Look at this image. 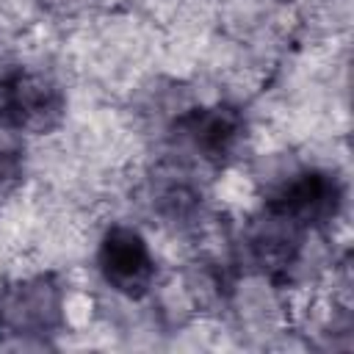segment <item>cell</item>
Listing matches in <instances>:
<instances>
[{"instance_id":"6da1fadb","label":"cell","mask_w":354,"mask_h":354,"mask_svg":"<svg viewBox=\"0 0 354 354\" xmlns=\"http://www.w3.org/2000/svg\"><path fill=\"white\" fill-rule=\"evenodd\" d=\"M66 116V97L61 86L25 66L0 69V124L14 133L44 136Z\"/></svg>"},{"instance_id":"7a4b0ae2","label":"cell","mask_w":354,"mask_h":354,"mask_svg":"<svg viewBox=\"0 0 354 354\" xmlns=\"http://www.w3.org/2000/svg\"><path fill=\"white\" fill-rule=\"evenodd\" d=\"M64 324V293L50 274L8 285L0 296V329L28 343H44Z\"/></svg>"},{"instance_id":"3957f363","label":"cell","mask_w":354,"mask_h":354,"mask_svg":"<svg viewBox=\"0 0 354 354\" xmlns=\"http://www.w3.org/2000/svg\"><path fill=\"white\" fill-rule=\"evenodd\" d=\"M263 207L310 232L337 218L343 207V183L335 171L301 169L279 183L266 196Z\"/></svg>"},{"instance_id":"277c9868","label":"cell","mask_w":354,"mask_h":354,"mask_svg":"<svg viewBox=\"0 0 354 354\" xmlns=\"http://www.w3.org/2000/svg\"><path fill=\"white\" fill-rule=\"evenodd\" d=\"M246 119L235 105L216 102L191 108L174 122V138L205 163H230L246 141Z\"/></svg>"},{"instance_id":"5b68a950","label":"cell","mask_w":354,"mask_h":354,"mask_svg":"<svg viewBox=\"0 0 354 354\" xmlns=\"http://www.w3.org/2000/svg\"><path fill=\"white\" fill-rule=\"evenodd\" d=\"M97 268L108 288L127 299H141L155 282V257L147 238L127 224H113L100 238Z\"/></svg>"},{"instance_id":"8992f818","label":"cell","mask_w":354,"mask_h":354,"mask_svg":"<svg viewBox=\"0 0 354 354\" xmlns=\"http://www.w3.org/2000/svg\"><path fill=\"white\" fill-rule=\"evenodd\" d=\"M304 232L307 230L263 207L260 218H254V224L246 232V246H249L254 266H260L268 274L288 271L301 252Z\"/></svg>"},{"instance_id":"52a82bcc","label":"cell","mask_w":354,"mask_h":354,"mask_svg":"<svg viewBox=\"0 0 354 354\" xmlns=\"http://www.w3.org/2000/svg\"><path fill=\"white\" fill-rule=\"evenodd\" d=\"M22 169H25V155H22L19 133L0 124V196H6L22 180Z\"/></svg>"},{"instance_id":"ba28073f","label":"cell","mask_w":354,"mask_h":354,"mask_svg":"<svg viewBox=\"0 0 354 354\" xmlns=\"http://www.w3.org/2000/svg\"><path fill=\"white\" fill-rule=\"evenodd\" d=\"M44 8H50L53 14H77L83 11L91 0H39Z\"/></svg>"}]
</instances>
